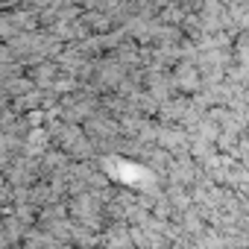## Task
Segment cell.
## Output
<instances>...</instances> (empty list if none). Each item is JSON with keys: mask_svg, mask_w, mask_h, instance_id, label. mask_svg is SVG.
Segmentation results:
<instances>
[{"mask_svg": "<svg viewBox=\"0 0 249 249\" xmlns=\"http://www.w3.org/2000/svg\"><path fill=\"white\" fill-rule=\"evenodd\" d=\"M47 138H50L47 129H33V132H30V141L24 144V156H41V153L47 156V150H44V147H47V144H44Z\"/></svg>", "mask_w": 249, "mask_h": 249, "instance_id": "1", "label": "cell"}, {"mask_svg": "<svg viewBox=\"0 0 249 249\" xmlns=\"http://www.w3.org/2000/svg\"><path fill=\"white\" fill-rule=\"evenodd\" d=\"M176 85L179 88H196V68L194 65H179V73H176Z\"/></svg>", "mask_w": 249, "mask_h": 249, "instance_id": "2", "label": "cell"}, {"mask_svg": "<svg viewBox=\"0 0 249 249\" xmlns=\"http://www.w3.org/2000/svg\"><path fill=\"white\" fill-rule=\"evenodd\" d=\"M56 71H59L56 65H38V68H36V73H33V79H36L38 85L53 82V79H56Z\"/></svg>", "mask_w": 249, "mask_h": 249, "instance_id": "3", "label": "cell"}, {"mask_svg": "<svg viewBox=\"0 0 249 249\" xmlns=\"http://www.w3.org/2000/svg\"><path fill=\"white\" fill-rule=\"evenodd\" d=\"M15 240H18V223L6 220V243H15Z\"/></svg>", "mask_w": 249, "mask_h": 249, "instance_id": "4", "label": "cell"}]
</instances>
